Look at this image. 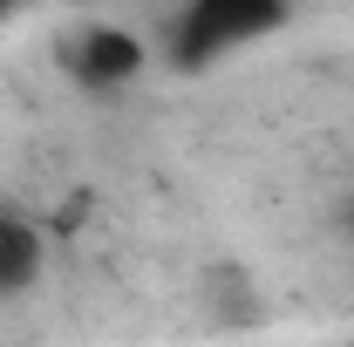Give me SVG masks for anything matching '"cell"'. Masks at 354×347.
Here are the masks:
<instances>
[{
  "label": "cell",
  "instance_id": "6da1fadb",
  "mask_svg": "<svg viewBox=\"0 0 354 347\" xmlns=\"http://www.w3.org/2000/svg\"><path fill=\"white\" fill-rule=\"evenodd\" d=\"M286 21H293V0H184L177 21H171L164 55H171L177 75H205L212 62L266 41V35H279Z\"/></svg>",
  "mask_w": 354,
  "mask_h": 347
},
{
  "label": "cell",
  "instance_id": "7a4b0ae2",
  "mask_svg": "<svg viewBox=\"0 0 354 347\" xmlns=\"http://www.w3.org/2000/svg\"><path fill=\"white\" fill-rule=\"evenodd\" d=\"M143 41H136L130 28H75L68 41H62V68H68V82L82 88V95H116V88H130L143 75Z\"/></svg>",
  "mask_w": 354,
  "mask_h": 347
},
{
  "label": "cell",
  "instance_id": "3957f363",
  "mask_svg": "<svg viewBox=\"0 0 354 347\" xmlns=\"http://www.w3.org/2000/svg\"><path fill=\"white\" fill-rule=\"evenodd\" d=\"M41 232L28 225L21 212H0V300H14V293H28L35 279H41Z\"/></svg>",
  "mask_w": 354,
  "mask_h": 347
},
{
  "label": "cell",
  "instance_id": "277c9868",
  "mask_svg": "<svg viewBox=\"0 0 354 347\" xmlns=\"http://www.w3.org/2000/svg\"><path fill=\"white\" fill-rule=\"evenodd\" d=\"M334 218H341V238H348V245H354V191H348V198H341V212H334Z\"/></svg>",
  "mask_w": 354,
  "mask_h": 347
},
{
  "label": "cell",
  "instance_id": "5b68a950",
  "mask_svg": "<svg viewBox=\"0 0 354 347\" xmlns=\"http://www.w3.org/2000/svg\"><path fill=\"white\" fill-rule=\"evenodd\" d=\"M14 7H21V0H0V14H14Z\"/></svg>",
  "mask_w": 354,
  "mask_h": 347
}]
</instances>
